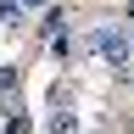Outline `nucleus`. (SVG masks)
<instances>
[{
    "instance_id": "2",
    "label": "nucleus",
    "mask_w": 134,
    "mask_h": 134,
    "mask_svg": "<svg viewBox=\"0 0 134 134\" xmlns=\"http://www.w3.org/2000/svg\"><path fill=\"white\" fill-rule=\"evenodd\" d=\"M62 28H67V11L62 6H45L39 11V39L45 45H62Z\"/></svg>"
},
{
    "instance_id": "7",
    "label": "nucleus",
    "mask_w": 134,
    "mask_h": 134,
    "mask_svg": "<svg viewBox=\"0 0 134 134\" xmlns=\"http://www.w3.org/2000/svg\"><path fill=\"white\" fill-rule=\"evenodd\" d=\"M50 106H73V84H56L50 90Z\"/></svg>"
},
{
    "instance_id": "6",
    "label": "nucleus",
    "mask_w": 134,
    "mask_h": 134,
    "mask_svg": "<svg viewBox=\"0 0 134 134\" xmlns=\"http://www.w3.org/2000/svg\"><path fill=\"white\" fill-rule=\"evenodd\" d=\"M6 134H34V117H28V112H17V117H6Z\"/></svg>"
},
{
    "instance_id": "5",
    "label": "nucleus",
    "mask_w": 134,
    "mask_h": 134,
    "mask_svg": "<svg viewBox=\"0 0 134 134\" xmlns=\"http://www.w3.org/2000/svg\"><path fill=\"white\" fill-rule=\"evenodd\" d=\"M17 84H23V73L17 67H0V95H17Z\"/></svg>"
},
{
    "instance_id": "9",
    "label": "nucleus",
    "mask_w": 134,
    "mask_h": 134,
    "mask_svg": "<svg viewBox=\"0 0 134 134\" xmlns=\"http://www.w3.org/2000/svg\"><path fill=\"white\" fill-rule=\"evenodd\" d=\"M23 6H28V11H34V6H50V0H23Z\"/></svg>"
},
{
    "instance_id": "1",
    "label": "nucleus",
    "mask_w": 134,
    "mask_h": 134,
    "mask_svg": "<svg viewBox=\"0 0 134 134\" xmlns=\"http://www.w3.org/2000/svg\"><path fill=\"white\" fill-rule=\"evenodd\" d=\"M78 50H84V56H100L117 78H134V50H129V34L117 28V23H95L78 39Z\"/></svg>"
},
{
    "instance_id": "4",
    "label": "nucleus",
    "mask_w": 134,
    "mask_h": 134,
    "mask_svg": "<svg viewBox=\"0 0 134 134\" xmlns=\"http://www.w3.org/2000/svg\"><path fill=\"white\" fill-rule=\"evenodd\" d=\"M0 28H28V6L23 0H0Z\"/></svg>"
},
{
    "instance_id": "8",
    "label": "nucleus",
    "mask_w": 134,
    "mask_h": 134,
    "mask_svg": "<svg viewBox=\"0 0 134 134\" xmlns=\"http://www.w3.org/2000/svg\"><path fill=\"white\" fill-rule=\"evenodd\" d=\"M17 112H23V100H17V95H0V123H6V117H17Z\"/></svg>"
},
{
    "instance_id": "3",
    "label": "nucleus",
    "mask_w": 134,
    "mask_h": 134,
    "mask_svg": "<svg viewBox=\"0 0 134 134\" xmlns=\"http://www.w3.org/2000/svg\"><path fill=\"white\" fill-rule=\"evenodd\" d=\"M45 134H78V112L73 106H56V112L45 117Z\"/></svg>"
}]
</instances>
